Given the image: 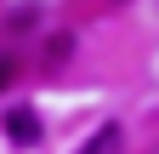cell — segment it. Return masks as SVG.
Here are the masks:
<instances>
[{"label": "cell", "mask_w": 159, "mask_h": 154, "mask_svg": "<svg viewBox=\"0 0 159 154\" xmlns=\"http://www.w3.org/2000/svg\"><path fill=\"white\" fill-rule=\"evenodd\" d=\"M6 74H11V63H0V86H6Z\"/></svg>", "instance_id": "3"}, {"label": "cell", "mask_w": 159, "mask_h": 154, "mask_svg": "<svg viewBox=\"0 0 159 154\" xmlns=\"http://www.w3.org/2000/svg\"><path fill=\"white\" fill-rule=\"evenodd\" d=\"M80 154H119V126H97L91 143L80 148Z\"/></svg>", "instance_id": "2"}, {"label": "cell", "mask_w": 159, "mask_h": 154, "mask_svg": "<svg viewBox=\"0 0 159 154\" xmlns=\"http://www.w3.org/2000/svg\"><path fill=\"white\" fill-rule=\"evenodd\" d=\"M6 137L23 143V148L40 143V120H34V108H11V114H6Z\"/></svg>", "instance_id": "1"}]
</instances>
